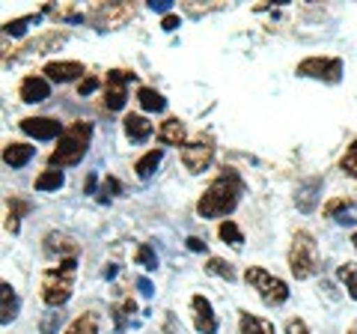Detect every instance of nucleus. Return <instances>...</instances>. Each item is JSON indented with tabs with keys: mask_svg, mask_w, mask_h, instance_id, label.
Returning a JSON list of instances; mask_svg holds the SVG:
<instances>
[{
	"mask_svg": "<svg viewBox=\"0 0 357 334\" xmlns=\"http://www.w3.org/2000/svg\"><path fill=\"white\" fill-rule=\"evenodd\" d=\"M42 15L36 13V15H24V18H15V21H6V27H3V33L6 36H21V33L27 30V24H33V21H39Z\"/></svg>",
	"mask_w": 357,
	"mask_h": 334,
	"instance_id": "7c9ffc66",
	"label": "nucleus"
},
{
	"mask_svg": "<svg viewBox=\"0 0 357 334\" xmlns=\"http://www.w3.org/2000/svg\"><path fill=\"white\" fill-rule=\"evenodd\" d=\"M131 72H122V69H110L105 78V108L107 110H122L126 108V99H128V81H131Z\"/></svg>",
	"mask_w": 357,
	"mask_h": 334,
	"instance_id": "1a4fd4ad",
	"label": "nucleus"
},
{
	"mask_svg": "<svg viewBox=\"0 0 357 334\" xmlns=\"http://www.w3.org/2000/svg\"><path fill=\"white\" fill-rule=\"evenodd\" d=\"M134 310H137V305H134V298H131V296L119 298V302L114 305V322H116V328H119V331L128 326V319H131Z\"/></svg>",
	"mask_w": 357,
	"mask_h": 334,
	"instance_id": "b1692460",
	"label": "nucleus"
},
{
	"mask_svg": "<svg viewBox=\"0 0 357 334\" xmlns=\"http://www.w3.org/2000/svg\"><path fill=\"white\" fill-rule=\"evenodd\" d=\"M6 206H9V215H6V230L9 233H18V215H24L30 212V203H21V200H6Z\"/></svg>",
	"mask_w": 357,
	"mask_h": 334,
	"instance_id": "bb28decb",
	"label": "nucleus"
},
{
	"mask_svg": "<svg viewBox=\"0 0 357 334\" xmlns=\"http://www.w3.org/2000/svg\"><path fill=\"white\" fill-rule=\"evenodd\" d=\"M161 150H149L146 155H143V159H137V164H134V170H137V176L140 180H149V176L155 173V167L161 164Z\"/></svg>",
	"mask_w": 357,
	"mask_h": 334,
	"instance_id": "4be33fe9",
	"label": "nucleus"
},
{
	"mask_svg": "<svg viewBox=\"0 0 357 334\" xmlns=\"http://www.w3.org/2000/svg\"><path fill=\"white\" fill-rule=\"evenodd\" d=\"M42 75H48L51 81H57V84H66V81H75L77 75H84V63H75V60H54V63L45 66Z\"/></svg>",
	"mask_w": 357,
	"mask_h": 334,
	"instance_id": "4468645a",
	"label": "nucleus"
},
{
	"mask_svg": "<svg viewBox=\"0 0 357 334\" xmlns=\"http://www.w3.org/2000/svg\"><path fill=\"white\" fill-rule=\"evenodd\" d=\"M21 131L30 138H36V140H51V138L63 135L66 129L51 117H27V119H21Z\"/></svg>",
	"mask_w": 357,
	"mask_h": 334,
	"instance_id": "9d476101",
	"label": "nucleus"
},
{
	"mask_svg": "<svg viewBox=\"0 0 357 334\" xmlns=\"http://www.w3.org/2000/svg\"><path fill=\"white\" fill-rule=\"evenodd\" d=\"M340 167L349 176H357V140L351 143L349 150H345V155H342V161H340Z\"/></svg>",
	"mask_w": 357,
	"mask_h": 334,
	"instance_id": "473e14b6",
	"label": "nucleus"
},
{
	"mask_svg": "<svg viewBox=\"0 0 357 334\" xmlns=\"http://www.w3.org/2000/svg\"><path fill=\"white\" fill-rule=\"evenodd\" d=\"M155 13H170V6H173V0H152L149 3Z\"/></svg>",
	"mask_w": 357,
	"mask_h": 334,
	"instance_id": "58836bf2",
	"label": "nucleus"
},
{
	"mask_svg": "<svg viewBox=\"0 0 357 334\" xmlns=\"http://www.w3.org/2000/svg\"><path fill=\"white\" fill-rule=\"evenodd\" d=\"M319 191H321V180H319V176H312V180H307V182L298 185V197H295V200H298V209H301V212H312Z\"/></svg>",
	"mask_w": 357,
	"mask_h": 334,
	"instance_id": "2eb2a0df",
	"label": "nucleus"
},
{
	"mask_svg": "<svg viewBox=\"0 0 357 334\" xmlns=\"http://www.w3.org/2000/svg\"><path fill=\"white\" fill-rule=\"evenodd\" d=\"M158 140L167 143V147H182L185 143V122L182 119H167L161 122V129H158Z\"/></svg>",
	"mask_w": 357,
	"mask_h": 334,
	"instance_id": "f3484780",
	"label": "nucleus"
},
{
	"mask_svg": "<svg viewBox=\"0 0 357 334\" xmlns=\"http://www.w3.org/2000/svg\"><path fill=\"white\" fill-rule=\"evenodd\" d=\"M60 322H63V314H48V317L42 319V326H39V328H42V334H54Z\"/></svg>",
	"mask_w": 357,
	"mask_h": 334,
	"instance_id": "f704fd0d",
	"label": "nucleus"
},
{
	"mask_svg": "<svg viewBox=\"0 0 357 334\" xmlns=\"http://www.w3.org/2000/svg\"><path fill=\"white\" fill-rule=\"evenodd\" d=\"M66 334H98V314L86 310V314H81L69 328H66Z\"/></svg>",
	"mask_w": 357,
	"mask_h": 334,
	"instance_id": "412c9836",
	"label": "nucleus"
},
{
	"mask_svg": "<svg viewBox=\"0 0 357 334\" xmlns=\"http://www.w3.org/2000/svg\"><path fill=\"white\" fill-rule=\"evenodd\" d=\"M244 281H248L256 293H259V298L265 305H283L289 298V286L280 281V277H274L271 272L259 269V266H248V272H244Z\"/></svg>",
	"mask_w": 357,
	"mask_h": 334,
	"instance_id": "39448f33",
	"label": "nucleus"
},
{
	"mask_svg": "<svg viewBox=\"0 0 357 334\" xmlns=\"http://www.w3.org/2000/svg\"><path fill=\"white\" fill-rule=\"evenodd\" d=\"M18 96H21V102H27V105H39L51 96V84L39 75H27L18 87Z\"/></svg>",
	"mask_w": 357,
	"mask_h": 334,
	"instance_id": "f8f14e48",
	"label": "nucleus"
},
{
	"mask_svg": "<svg viewBox=\"0 0 357 334\" xmlns=\"http://www.w3.org/2000/svg\"><path fill=\"white\" fill-rule=\"evenodd\" d=\"M241 334H274V326L253 314H241Z\"/></svg>",
	"mask_w": 357,
	"mask_h": 334,
	"instance_id": "5701e85b",
	"label": "nucleus"
},
{
	"mask_svg": "<svg viewBox=\"0 0 357 334\" xmlns=\"http://www.w3.org/2000/svg\"><path fill=\"white\" fill-rule=\"evenodd\" d=\"M337 275H340V281L345 284V289H349V296L357 298V263H342L337 269Z\"/></svg>",
	"mask_w": 357,
	"mask_h": 334,
	"instance_id": "393cba45",
	"label": "nucleus"
},
{
	"mask_svg": "<svg viewBox=\"0 0 357 334\" xmlns=\"http://www.w3.org/2000/svg\"><path fill=\"white\" fill-rule=\"evenodd\" d=\"M211 161H215V140L211 138H197L182 150V164L191 173H203Z\"/></svg>",
	"mask_w": 357,
	"mask_h": 334,
	"instance_id": "6e6552de",
	"label": "nucleus"
},
{
	"mask_svg": "<svg viewBox=\"0 0 357 334\" xmlns=\"http://www.w3.org/2000/svg\"><path fill=\"white\" fill-rule=\"evenodd\" d=\"M137 263L143 266V269H155V266H158V257H155V251L149 248V245H140L137 248Z\"/></svg>",
	"mask_w": 357,
	"mask_h": 334,
	"instance_id": "72a5a7b5",
	"label": "nucleus"
},
{
	"mask_svg": "<svg viewBox=\"0 0 357 334\" xmlns=\"http://www.w3.org/2000/svg\"><path fill=\"white\" fill-rule=\"evenodd\" d=\"M241 194H244L241 176L232 170V167H223V173L206 188V194L199 197L197 212L203 218H223V215H229L232 209L238 206Z\"/></svg>",
	"mask_w": 357,
	"mask_h": 334,
	"instance_id": "f257e3e1",
	"label": "nucleus"
},
{
	"mask_svg": "<svg viewBox=\"0 0 357 334\" xmlns=\"http://www.w3.org/2000/svg\"><path fill=\"white\" fill-rule=\"evenodd\" d=\"M60 42H66V33H48V36H42V39H36V42H30V45H27L24 51H36V54H45L48 48L60 45Z\"/></svg>",
	"mask_w": 357,
	"mask_h": 334,
	"instance_id": "c85d7f7f",
	"label": "nucleus"
},
{
	"mask_svg": "<svg viewBox=\"0 0 357 334\" xmlns=\"http://www.w3.org/2000/svg\"><path fill=\"white\" fill-rule=\"evenodd\" d=\"M126 135L134 143H143V140L152 135V122L146 117H140V114H128L126 117Z\"/></svg>",
	"mask_w": 357,
	"mask_h": 334,
	"instance_id": "a211bd4d",
	"label": "nucleus"
},
{
	"mask_svg": "<svg viewBox=\"0 0 357 334\" xmlns=\"http://www.w3.org/2000/svg\"><path fill=\"white\" fill-rule=\"evenodd\" d=\"M137 286H140V293H143V296H152V284L146 281V277H140Z\"/></svg>",
	"mask_w": 357,
	"mask_h": 334,
	"instance_id": "79ce46f5",
	"label": "nucleus"
},
{
	"mask_svg": "<svg viewBox=\"0 0 357 334\" xmlns=\"http://www.w3.org/2000/svg\"><path fill=\"white\" fill-rule=\"evenodd\" d=\"M75 272H77V260H63L57 269L42 272V302L51 307L69 302L75 289Z\"/></svg>",
	"mask_w": 357,
	"mask_h": 334,
	"instance_id": "7ed1b4c3",
	"label": "nucleus"
},
{
	"mask_svg": "<svg viewBox=\"0 0 357 334\" xmlns=\"http://www.w3.org/2000/svg\"><path fill=\"white\" fill-rule=\"evenodd\" d=\"M33 155H36V147H30V143H6L3 147V161L9 167H24Z\"/></svg>",
	"mask_w": 357,
	"mask_h": 334,
	"instance_id": "dca6fc26",
	"label": "nucleus"
},
{
	"mask_svg": "<svg viewBox=\"0 0 357 334\" xmlns=\"http://www.w3.org/2000/svg\"><path fill=\"white\" fill-rule=\"evenodd\" d=\"M351 242H354V248H357V233H354V239H351Z\"/></svg>",
	"mask_w": 357,
	"mask_h": 334,
	"instance_id": "c03bdc74",
	"label": "nucleus"
},
{
	"mask_svg": "<svg viewBox=\"0 0 357 334\" xmlns=\"http://www.w3.org/2000/svg\"><path fill=\"white\" fill-rule=\"evenodd\" d=\"M349 334H357V322H351V326H349Z\"/></svg>",
	"mask_w": 357,
	"mask_h": 334,
	"instance_id": "37998d69",
	"label": "nucleus"
},
{
	"mask_svg": "<svg viewBox=\"0 0 357 334\" xmlns=\"http://www.w3.org/2000/svg\"><path fill=\"white\" fill-rule=\"evenodd\" d=\"M45 254H48V257H54L57 260L60 257V263L63 260H75L77 257V242L72 239V236H66V233H48V236H45Z\"/></svg>",
	"mask_w": 357,
	"mask_h": 334,
	"instance_id": "9b49d317",
	"label": "nucleus"
},
{
	"mask_svg": "<svg viewBox=\"0 0 357 334\" xmlns=\"http://www.w3.org/2000/svg\"><path fill=\"white\" fill-rule=\"evenodd\" d=\"M131 15H134V6H128V3H96L84 21H89V24L98 30H116L126 24Z\"/></svg>",
	"mask_w": 357,
	"mask_h": 334,
	"instance_id": "423d86ee",
	"label": "nucleus"
},
{
	"mask_svg": "<svg viewBox=\"0 0 357 334\" xmlns=\"http://www.w3.org/2000/svg\"><path fill=\"white\" fill-rule=\"evenodd\" d=\"M301 78H316L325 84H337L342 78V60L340 57H307L304 63H298Z\"/></svg>",
	"mask_w": 357,
	"mask_h": 334,
	"instance_id": "0eeeda50",
	"label": "nucleus"
},
{
	"mask_svg": "<svg viewBox=\"0 0 357 334\" xmlns=\"http://www.w3.org/2000/svg\"><path fill=\"white\" fill-rule=\"evenodd\" d=\"M161 27H164L167 33H173V30L178 27V18H176V15H164V21H161Z\"/></svg>",
	"mask_w": 357,
	"mask_h": 334,
	"instance_id": "ea45409f",
	"label": "nucleus"
},
{
	"mask_svg": "<svg viewBox=\"0 0 357 334\" xmlns=\"http://www.w3.org/2000/svg\"><path fill=\"white\" fill-rule=\"evenodd\" d=\"M107 191H114V194H119V191H122V185H119V180H114V176H105V185H102V200H107V197H105Z\"/></svg>",
	"mask_w": 357,
	"mask_h": 334,
	"instance_id": "e433bc0d",
	"label": "nucleus"
},
{
	"mask_svg": "<svg viewBox=\"0 0 357 334\" xmlns=\"http://www.w3.org/2000/svg\"><path fill=\"white\" fill-rule=\"evenodd\" d=\"M60 185H63V170H57V167H51V170L36 176V191H54V188H60Z\"/></svg>",
	"mask_w": 357,
	"mask_h": 334,
	"instance_id": "a878e982",
	"label": "nucleus"
},
{
	"mask_svg": "<svg viewBox=\"0 0 357 334\" xmlns=\"http://www.w3.org/2000/svg\"><path fill=\"white\" fill-rule=\"evenodd\" d=\"M206 272H211V275L223 277V281H236V269H232V266H229L227 260H218V257H211V260H208Z\"/></svg>",
	"mask_w": 357,
	"mask_h": 334,
	"instance_id": "c756f323",
	"label": "nucleus"
},
{
	"mask_svg": "<svg viewBox=\"0 0 357 334\" xmlns=\"http://www.w3.org/2000/svg\"><path fill=\"white\" fill-rule=\"evenodd\" d=\"M18 314V296L13 293V286H9L6 281L0 284V322H13Z\"/></svg>",
	"mask_w": 357,
	"mask_h": 334,
	"instance_id": "6ab92c4d",
	"label": "nucleus"
},
{
	"mask_svg": "<svg viewBox=\"0 0 357 334\" xmlns=\"http://www.w3.org/2000/svg\"><path fill=\"white\" fill-rule=\"evenodd\" d=\"M218 236H220L223 242H229L232 248H241V245H244V236H241V230H238L236 224H232V221H223V224L218 227Z\"/></svg>",
	"mask_w": 357,
	"mask_h": 334,
	"instance_id": "cd10ccee",
	"label": "nucleus"
},
{
	"mask_svg": "<svg viewBox=\"0 0 357 334\" xmlns=\"http://www.w3.org/2000/svg\"><path fill=\"white\" fill-rule=\"evenodd\" d=\"M191 310H194L197 331H203V334H215L218 331V317H215V310H211L206 296H194L191 298Z\"/></svg>",
	"mask_w": 357,
	"mask_h": 334,
	"instance_id": "ddd939ff",
	"label": "nucleus"
},
{
	"mask_svg": "<svg viewBox=\"0 0 357 334\" xmlns=\"http://www.w3.org/2000/svg\"><path fill=\"white\" fill-rule=\"evenodd\" d=\"M188 251H206V242L197 239V236H191V239H188Z\"/></svg>",
	"mask_w": 357,
	"mask_h": 334,
	"instance_id": "a19ab883",
	"label": "nucleus"
},
{
	"mask_svg": "<svg viewBox=\"0 0 357 334\" xmlns=\"http://www.w3.org/2000/svg\"><path fill=\"white\" fill-rule=\"evenodd\" d=\"M289 269L298 281H307L319 272V251H316V239L307 230H298L292 239V251H289Z\"/></svg>",
	"mask_w": 357,
	"mask_h": 334,
	"instance_id": "20e7f679",
	"label": "nucleus"
},
{
	"mask_svg": "<svg viewBox=\"0 0 357 334\" xmlns=\"http://www.w3.org/2000/svg\"><path fill=\"white\" fill-rule=\"evenodd\" d=\"M96 87H98V78H84V81L77 84V93H81V96H89V93L96 90Z\"/></svg>",
	"mask_w": 357,
	"mask_h": 334,
	"instance_id": "4c0bfd02",
	"label": "nucleus"
},
{
	"mask_svg": "<svg viewBox=\"0 0 357 334\" xmlns=\"http://www.w3.org/2000/svg\"><path fill=\"white\" fill-rule=\"evenodd\" d=\"M89 138H93V126H89V122H84V119L72 122V126L60 135L57 150H54V152L48 155L51 167H75V164L86 155Z\"/></svg>",
	"mask_w": 357,
	"mask_h": 334,
	"instance_id": "f03ea898",
	"label": "nucleus"
},
{
	"mask_svg": "<svg viewBox=\"0 0 357 334\" xmlns=\"http://www.w3.org/2000/svg\"><path fill=\"white\" fill-rule=\"evenodd\" d=\"M351 209V200L349 197H333V200H328L325 203V218H337L340 212L345 215Z\"/></svg>",
	"mask_w": 357,
	"mask_h": 334,
	"instance_id": "2f4dec72",
	"label": "nucleus"
},
{
	"mask_svg": "<svg viewBox=\"0 0 357 334\" xmlns=\"http://www.w3.org/2000/svg\"><path fill=\"white\" fill-rule=\"evenodd\" d=\"M286 334H310V328H307V322H304V319L292 317V319L286 322Z\"/></svg>",
	"mask_w": 357,
	"mask_h": 334,
	"instance_id": "c9c22d12",
	"label": "nucleus"
},
{
	"mask_svg": "<svg viewBox=\"0 0 357 334\" xmlns=\"http://www.w3.org/2000/svg\"><path fill=\"white\" fill-rule=\"evenodd\" d=\"M137 102H140L143 110H152V114H158V110L167 108L164 96L158 90H152V87H140V90H137Z\"/></svg>",
	"mask_w": 357,
	"mask_h": 334,
	"instance_id": "aec40b11",
	"label": "nucleus"
}]
</instances>
